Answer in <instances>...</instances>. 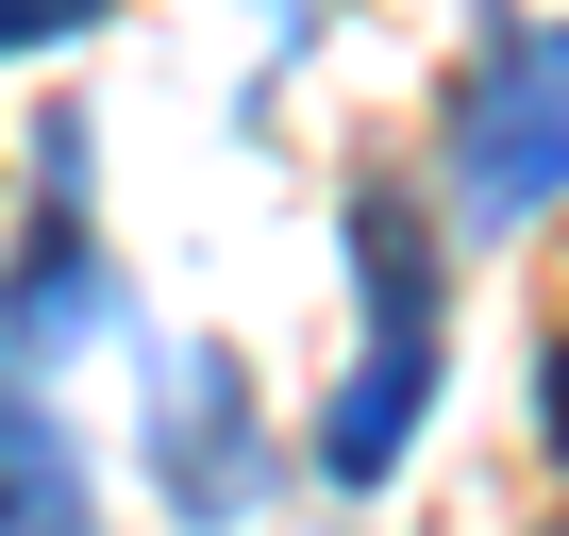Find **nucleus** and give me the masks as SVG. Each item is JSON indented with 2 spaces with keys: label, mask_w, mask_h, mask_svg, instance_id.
<instances>
[{
  "label": "nucleus",
  "mask_w": 569,
  "mask_h": 536,
  "mask_svg": "<svg viewBox=\"0 0 569 536\" xmlns=\"http://www.w3.org/2000/svg\"><path fill=\"white\" fill-rule=\"evenodd\" d=\"M352 286H369V353L319 403V469L336 486H386L419 453V419H436V235H419L402 185H352Z\"/></svg>",
  "instance_id": "1"
},
{
  "label": "nucleus",
  "mask_w": 569,
  "mask_h": 536,
  "mask_svg": "<svg viewBox=\"0 0 569 536\" xmlns=\"http://www.w3.org/2000/svg\"><path fill=\"white\" fill-rule=\"evenodd\" d=\"M452 218L469 235H519L536 201H569V18H502L469 68H452Z\"/></svg>",
  "instance_id": "2"
},
{
  "label": "nucleus",
  "mask_w": 569,
  "mask_h": 536,
  "mask_svg": "<svg viewBox=\"0 0 569 536\" xmlns=\"http://www.w3.org/2000/svg\"><path fill=\"white\" fill-rule=\"evenodd\" d=\"M84 151H101L84 118L34 135V235H18V268H0V369H51V353H84L118 319V268L84 235Z\"/></svg>",
  "instance_id": "3"
},
{
  "label": "nucleus",
  "mask_w": 569,
  "mask_h": 536,
  "mask_svg": "<svg viewBox=\"0 0 569 536\" xmlns=\"http://www.w3.org/2000/svg\"><path fill=\"white\" fill-rule=\"evenodd\" d=\"M151 486L218 536V519H251V486H268V453H251V369L234 353H184L168 369V419H151Z\"/></svg>",
  "instance_id": "4"
},
{
  "label": "nucleus",
  "mask_w": 569,
  "mask_h": 536,
  "mask_svg": "<svg viewBox=\"0 0 569 536\" xmlns=\"http://www.w3.org/2000/svg\"><path fill=\"white\" fill-rule=\"evenodd\" d=\"M0 536H101V486H84L68 419L34 403V369H0Z\"/></svg>",
  "instance_id": "5"
},
{
  "label": "nucleus",
  "mask_w": 569,
  "mask_h": 536,
  "mask_svg": "<svg viewBox=\"0 0 569 536\" xmlns=\"http://www.w3.org/2000/svg\"><path fill=\"white\" fill-rule=\"evenodd\" d=\"M84 34V0H0V68H18V51H68Z\"/></svg>",
  "instance_id": "6"
},
{
  "label": "nucleus",
  "mask_w": 569,
  "mask_h": 536,
  "mask_svg": "<svg viewBox=\"0 0 569 536\" xmlns=\"http://www.w3.org/2000/svg\"><path fill=\"white\" fill-rule=\"evenodd\" d=\"M536 403H552V453H569V336L536 353Z\"/></svg>",
  "instance_id": "7"
}]
</instances>
